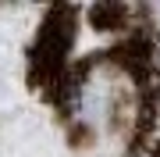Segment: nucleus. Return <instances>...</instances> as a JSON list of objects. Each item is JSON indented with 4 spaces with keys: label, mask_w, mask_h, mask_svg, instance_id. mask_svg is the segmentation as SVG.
<instances>
[]
</instances>
